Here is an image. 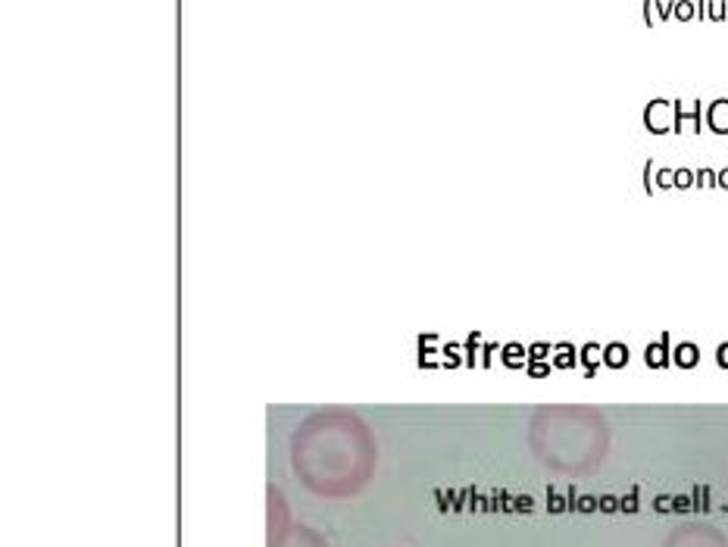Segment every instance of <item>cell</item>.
<instances>
[{
  "instance_id": "1",
  "label": "cell",
  "mask_w": 728,
  "mask_h": 547,
  "mask_svg": "<svg viewBox=\"0 0 728 547\" xmlns=\"http://www.w3.org/2000/svg\"><path fill=\"white\" fill-rule=\"evenodd\" d=\"M291 463L310 491L347 497L372 479L375 444L353 413H316L291 441Z\"/></svg>"
}]
</instances>
